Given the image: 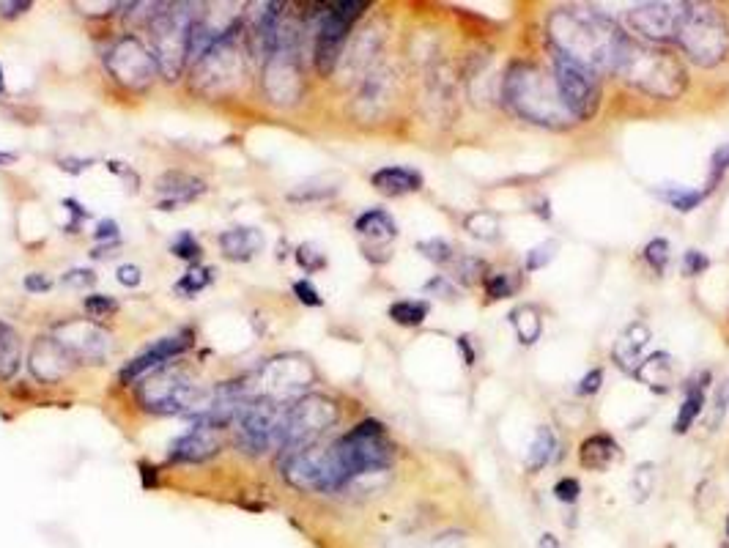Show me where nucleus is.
<instances>
[{"label":"nucleus","mask_w":729,"mask_h":548,"mask_svg":"<svg viewBox=\"0 0 729 548\" xmlns=\"http://www.w3.org/2000/svg\"><path fill=\"white\" fill-rule=\"evenodd\" d=\"M549 39L554 53L587 66L595 74H614L625 33L617 22L592 6H560L549 17Z\"/></svg>","instance_id":"nucleus-1"},{"label":"nucleus","mask_w":729,"mask_h":548,"mask_svg":"<svg viewBox=\"0 0 729 548\" xmlns=\"http://www.w3.org/2000/svg\"><path fill=\"white\" fill-rule=\"evenodd\" d=\"M502 96L518 116L546 129H568L576 124L573 113L562 102L554 77L535 64H513L505 74Z\"/></svg>","instance_id":"nucleus-2"},{"label":"nucleus","mask_w":729,"mask_h":548,"mask_svg":"<svg viewBox=\"0 0 729 548\" xmlns=\"http://www.w3.org/2000/svg\"><path fill=\"white\" fill-rule=\"evenodd\" d=\"M614 74H620L636 91L656 99H677L688 83L686 69L669 50H661L656 44H639L631 36H625L617 53Z\"/></svg>","instance_id":"nucleus-3"},{"label":"nucleus","mask_w":729,"mask_h":548,"mask_svg":"<svg viewBox=\"0 0 729 548\" xmlns=\"http://www.w3.org/2000/svg\"><path fill=\"white\" fill-rule=\"evenodd\" d=\"M672 44L697 66H719L729 58V25L708 3H683Z\"/></svg>","instance_id":"nucleus-4"},{"label":"nucleus","mask_w":729,"mask_h":548,"mask_svg":"<svg viewBox=\"0 0 729 548\" xmlns=\"http://www.w3.org/2000/svg\"><path fill=\"white\" fill-rule=\"evenodd\" d=\"M192 9V3H157V11H151V55L168 80L179 77L181 66L190 55V31L198 17V11Z\"/></svg>","instance_id":"nucleus-5"},{"label":"nucleus","mask_w":729,"mask_h":548,"mask_svg":"<svg viewBox=\"0 0 729 548\" xmlns=\"http://www.w3.org/2000/svg\"><path fill=\"white\" fill-rule=\"evenodd\" d=\"M140 398L146 403V409L162 411V414H184V417H192L198 422L212 406L214 392L195 384L184 370L159 368L143 384Z\"/></svg>","instance_id":"nucleus-6"},{"label":"nucleus","mask_w":729,"mask_h":548,"mask_svg":"<svg viewBox=\"0 0 729 548\" xmlns=\"http://www.w3.org/2000/svg\"><path fill=\"white\" fill-rule=\"evenodd\" d=\"M280 469H283V477L288 483L302 488V491L335 494V491L349 485V475H346V469L335 453V444H329V447L310 444V447H302L294 453H283Z\"/></svg>","instance_id":"nucleus-7"},{"label":"nucleus","mask_w":729,"mask_h":548,"mask_svg":"<svg viewBox=\"0 0 729 548\" xmlns=\"http://www.w3.org/2000/svg\"><path fill=\"white\" fill-rule=\"evenodd\" d=\"M335 453H338L351 485L360 477L384 472L390 466L392 442L387 439V431H384L381 422L365 420L335 442Z\"/></svg>","instance_id":"nucleus-8"},{"label":"nucleus","mask_w":729,"mask_h":548,"mask_svg":"<svg viewBox=\"0 0 729 548\" xmlns=\"http://www.w3.org/2000/svg\"><path fill=\"white\" fill-rule=\"evenodd\" d=\"M288 409L291 403H277L269 398H253L247 403L236 420V442L242 444L247 453H269L286 442L288 431Z\"/></svg>","instance_id":"nucleus-9"},{"label":"nucleus","mask_w":729,"mask_h":548,"mask_svg":"<svg viewBox=\"0 0 729 548\" xmlns=\"http://www.w3.org/2000/svg\"><path fill=\"white\" fill-rule=\"evenodd\" d=\"M368 9L365 0H343L329 3L327 11H321L316 28V69L321 74H332L338 66L343 47L349 42L354 22L360 20L362 11Z\"/></svg>","instance_id":"nucleus-10"},{"label":"nucleus","mask_w":729,"mask_h":548,"mask_svg":"<svg viewBox=\"0 0 729 548\" xmlns=\"http://www.w3.org/2000/svg\"><path fill=\"white\" fill-rule=\"evenodd\" d=\"M554 83L576 121H590L595 116V110L601 105V83L592 69L554 53Z\"/></svg>","instance_id":"nucleus-11"},{"label":"nucleus","mask_w":729,"mask_h":548,"mask_svg":"<svg viewBox=\"0 0 729 548\" xmlns=\"http://www.w3.org/2000/svg\"><path fill=\"white\" fill-rule=\"evenodd\" d=\"M338 422V406L324 395H305L288 409V431L283 453H294L310 444H318V436L327 433Z\"/></svg>","instance_id":"nucleus-12"},{"label":"nucleus","mask_w":729,"mask_h":548,"mask_svg":"<svg viewBox=\"0 0 729 548\" xmlns=\"http://www.w3.org/2000/svg\"><path fill=\"white\" fill-rule=\"evenodd\" d=\"M236 33H239V25L231 28L225 36H220L195 61V80L203 91L222 94V91H231L233 85L242 80V53H239Z\"/></svg>","instance_id":"nucleus-13"},{"label":"nucleus","mask_w":729,"mask_h":548,"mask_svg":"<svg viewBox=\"0 0 729 548\" xmlns=\"http://www.w3.org/2000/svg\"><path fill=\"white\" fill-rule=\"evenodd\" d=\"M680 11H683V3H675V0H650V3H639L634 9H628L625 22L636 36H642V42L666 44L675 42Z\"/></svg>","instance_id":"nucleus-14"},{"label":"nucleus","mask_w":729,"mask_h":548,"mask_svg":"<svg viewBox=\"0 0 729 548\" xmlns=\"http://www.w3.org/2000/svg\"><path fill=\"white\" fill-rule=\"evenodd\" d=\"M105 64L118 83L127 85V88H146L154 80V72L159 69L151 50H146L143 42L135 39V36H124L121 42L113 44Z\"/></svg>","instance_id":"nucleus-15"},{"label":"nucleus","mask_w":729,"mask_h":548,"mask_svg":"<svg viewBox=\"0 0 729 548\" xmlns=\"http://www.w3.org/2000/svg\"><path fill=\"white\" fill-rule=\"evenodd\" d=\"M313 381V370L307 365L305 359L299 357H283L275 359L269 368L264 370V392L261 398H269V401L277 403H288L296 395H302L305 387Z\"/></svg>","instance_id":"nucleus-16"},{"label":"nucleus","mask_w":729,"mask_h":548,"mask_svg":"<svg viewBox=\"0 0 729 548\" xmlns=\"http://www.w3.org/2000/svg\"><path fill=\"white\" fill-rule=\"evenodd\" d=\"M266 94L272 96L275 102H296L302 94V74H299V58L296 50H277L269 61H266V74H264Z\"/></svg>","instance_id":"nucleus-17"},{"label":"nucleus","mask_w":729,"mask_h":548,"mask_svg":"<svg viewBox=\"0 0 729 548\" xmlns=\"http://www.w3.org/2000/svg\"><path fill=\"white\" fill-rule=\"evenodd\" d=\"M58 343L69 351L72 359H102L110 348V338L88 321H72L58 329Z\"/></svg>","instance_id":"nucleus-18"},{"label":"nucleus","mask_w":729,"mask_h":548,"mask_svg":"<svg viewBox=\"0 0 729 548\" xmlns=\"http://www.w3.org/2000/svg\"><path fill=\"white\" fill-rule=\"evenodd\" d=\"M190 346H192L190 332H181V335H173V338L159 340V343H154L148 351H143L140 357L132 359L127 368L121 370V381H135L140 379V376H146L148 370L165 368L168 359L179 357L181 351H187Z\"/></svg>","instance_id":"nucleus-19"},{"label":"nucleus","mask_w":729,"mask_h":548,"mask_svg":"<svg viewBox=\"0 0 729 548\" xmlns=\"http://www.w3.org/2000/svg\"><path fill=\"white\" fill-rule=\"evenodd\" d=\"M217 453H220L217 436L212 428H201V425L170 444V461H179V464H201Z\"/></svg>","instance_id":"nucleus-20"},{"label":"nucleus","mask_w":729,"mask_h":548,"mask_svg":"<svg viewBox=\"0 0 729 548\" xmlns=\"http://www.w3.org/2000/svg\"><path fill=\"white\" fill-rule=\"evenodd\" d=\"M69 368H72V357L55 338H42L33 346L31 370L36 379L58 381L69 373Z\"/></svg>","instance_id":"nucleus-21"},{"label":"nucleus","mask_w":729,"mask_h":548,"mask_svg":"<svg viewBox=\"0 0 729 548\" xmlns=\"http://www.w3.org/2000/svg\"><path fill=\"white\" fill-rule=\"evenodd\" d=\"M392 102V72L390 69H373L362 80V91L357 96V107L368 118L381 116Z\"/></svg>","instance_id":"nucleus-22"},{"label":"nucleus","mask_w":729,"mask_h":548,"mask_svg":"<svg viewBox=\"0 0 729 548\" xmlns=\"http://www.w3.org/2000/svg\"><path fill=\"white\" fill-rule=\"evenodd\" d=\"M650 343V327L642 321H634L620 332V338L614 343V362L625 370V373H636L639 368V354L642 348Z\"/></svg>","instance_id":"nucleus-23"},{"label":"nucleus","mask_w":729,"mask_h":548,"mask_svg":"<svg viewBox=\"0 0 729 548\" xmlns=\"http://www.w3.org/2000/svg\"><path fill=\"white\" fill-rule=\"evenodd\" d=\"M636 376H639V381L645 384L647 390L658 392V395H661V392H669L677 379L675 359L669 357V354H664V351H656V354H650L645 362H639Z\"/></svg>","instance_id":"nucleus-24"},{"label":"nucleus","mask_w":729,"mask_h":548,"mask_svg":"<svg viewBox=\"0 0 729 548\" xmlns=\"http://www.w3.org/2000/svg\"><path fill=\"white\" fill-rule=\"evenodd\" d=\"M373 187L390 198L398 195H409L423 187V176L412 168H403V165H392V168H381L373 173Z\"/></svg>","instance_id":"nucleus-25"},{"label":"nucleus","mask_w":729,"mask_h":548,"mask_svg":"<svg viewBox=\"0 0 729 548\" xmlns=\"http://www.w3.org/2000/svg\"><path fill=\"white\" fill-rule=\"evenodd\" d=\"M159 195H165L168 201L162 203V209H170V206H179V203H190L195 201L198 195L206 192V184L195 176H187V173H168L162 176L157 184Z\"/></svg>","instance_id":"nucleus-26"},{"label":"nucleus","mask_w":729,"mask_h":548,"mask_svg":"<svg viewBox=\"0 0 729 548\" xmlns=\"http://www.w3.org/2000/svg\"><path fill=\"white\" fill-rule=\"evenodd\" d=\"M222 253L231 261H250L264 247V233L258 228H231L220 236Z\"/></svg>","instance_id":"nucleus-27"},{"label":"nucleus","mask_w":729,"mask_h":548,"mask_svg":"<svg viewBox=\"0 0 729 548\" xmlns=\"http://www.w3.org/2000/svg\"><path fill=\"white\" fill-rule=\"evenodd\" d=\"M620 455L612 436H590L579 450V464L587 472H606L614 464V458Z\"/></svg>","instance_id":"nucleus-28"},{"label":"nucleus","mask_w":729,"mask_h":548,"mask_svg":"<svg viewBox=\"0 0 729 548\" xmlns=\"http://www.w3.org/2000/svg\"><path fill=\"white\" fill-rule=\"evenodd\" d=\"M354 228H357L360 236L370 239V242H392L398 236V225H395V220L384 209L365 211Z\"/></svg>","instance_id":"nucleus-29"},{"label":"nucleus","mask_w":729,"mask_h":548,"mask_svg":"<svg viewBox=\"0 0 729 548\" xmlns=\"http://www.w3.org/2000/svg\"><path fill=\"white\" fill-rule=\"evenodd\" d=\"M22 362V343L17 329L0 321V379H11Z\"/></svg>","instance_id":"nucleus-30"},{"label":"nucleus","mask_w":729,"mask_h":548,"mask_svg":"<svg viewBox=\"0 0 729 548\" xmlns=\"http://www.w3.org/2000/svg\"><path fill=\"white\" fill-rule=\"evenodd\" d=\"M710 379V373H702L699 379H694L691 384H688V395H686V401H683V406H680V411H677V420H675V433H686L691 425H694V420L699 417V411H702V406H705V392H702V381H708Z\"/></svg>","instance_id":"nucleus-31"},{"label":"nucleus","mask_w":729,"mask_h":548,"mask_svg":"<svg viewBox=\"0 0 729 548\" xmlns=\"http://www.w3.org/2000/svg\"><path fill=\"white\" fill-rule=\"evenodd\" d=\"M510 327L516 329V338L524 346H532V343H538L540 332H543V318L535 307L521 305L510 313Z\"/></svg>","instance_id":"nucleus-32"},{"label":"nucleus","mask_w":729,"mask_h":548,"mask_svg":"<svg viewBox=\"0 0 729 548\" xmlns=\"http://www.w3.org/2000/svg\"><path fill=\"white\" fill-rule=\"evenodd\" d=\"M557 455V436L551 428H538V436L529 447L527 455V469L529 472H540L543 466L551 464V458Z\"/></svg>","instance_id":"nucleus-33"},{"label":"nucleus","mask_w":729,"mask_h":548,"mask_svg":"<svg viewBox=\"0 0 729 548\" xmlns=\"http://www.w3.org/2000/svg\"><path fill=\"white\" fill-rule=\"evenodd\" d=\"M379 44H381V36L373 28H368V31H362L360 36H357V42L351 44V50L346 55V61H349L351 69H357V72H365L370 66V61H373V55L379 53Z\"/></svg>","instance_id":"nucleus-34"},{"label":"nucleus","mask_w":729,"mask_h":548,"mask_svg":"<svg viewBox=\"0 0 729 548\" xmlns=\"http://www.w3.org/2000/svg\"><path fill=\"white\" fill-rule=\"evenodd\" d=\"M428 316V302L423 299H403L390 307V318L401 327H417Z\"/></svg>","instance_id":"nucleus-35"},{"label":"nucleus","mask_w":729,"mask_h":548,"mask_svg":"<svg viewBox=\"0 0 729 548\" xmlns=\"http://www.w3.org/2000/svg\"><path fill=\"white\" fill-rule=\"evenodd\" d=\"M466 231L472 233L480 242H497L499 239V220L491 211H472L464 220Z\"/></svg>","instance_id":"nucleus-36"},{"label":"nucleus","mask_w":729,"mask_h":548,"mask_svg":"<svg viewBox=\"0 0 729 548\" xmlns=\"http://www.w3.org/2000/svg\"><path fill=\"white\" fill-rule=\"evenodd\" d=\"M661 198H664L672 209L677 211H694L699 206V203L705 201V192L702 190H688V187H675V184H669V187H661V190H656Z\"/></svg>","instance_id":"nucleus-37"},{"label":"nucleus","mask_w":729,"mask_h":548,"mask_svg":"<svg viewBox=\"0 0 729 548\" xmlns=\"http://www.w3.org/2000/svg\"><path fill=\"white\" fill-rule=\"evenodd\" d=\"M656 480H658V472H656V464H639L636 466L634 477H631V494H634V502H647L650 494L656 491Z\"/></svg>","instance_id":"nucleus-38"},{"label":"nucleus","mask_w":729,"mask_h":548,"mask_svg":"<svg viewBox=\"0 0 729 548\" xmlns=\"http://www.w3.org/2000/svg\"><path fill=\"white\" fill-rule=\"evenodd\" d=\"M214 280V272L209 269V266H192L190 272L184 274L179 280V285H176V291H179L181 296H195V294H201L203 288H209Z\"/></svg>","instance_id":"nucleus-39"},{"label":"nucleus","mask_w":729,"mask_h":548,"mask_svg":"<svg viewBox=\"0 0 729 548\" xmlns=\"http://www.w3.org/2000/svg\"><path fill=\"white\" fill-rule=\"evenodd\" d=\"M729 170V143L727 146H721L713 151V157H710V176H708V184H705V195H710V192L716 190L721 184V179H724V173Z\"/></svg>","instance_id":"nucleus-40"},{"label":"nucleus","mask_w":729,"mask_h":548,"mask_svg":"<svg viewBox=\"0 0 729 548\" xmlns=\"http://www.w3.org/2000/svg\"><path fill=\"white\" fill-rule=\"evenodd\" d=\"M417 250L428 258V261H434V264L444 266V264H453L455 261V253L450 244L444 242V239H431V242H420L417 244Z\"/></svg>","instance_id":"nucleus-41"},{"label":"nucleus","mask_w":729,"mask_h":548,"mask_svg":"<svg viewBox=\"0 0 729 548\" xmlns=\"http://www.w3.org/2000/svg\"><path fill=\"white\" fill-rule=\"evenodd\" d=\"M453 274L461 280V283L472 285L480 280V274H486V264H483L480 258H469V255H466V258H458V261H455Z\"/></svg>","instance_id":"nucleus-42"},{"label":"nucleus","mask_w":729,"mask_h":548,"mask_svg":"<svg viewBox=\"0 0 729 548\" xmlns=\"http://www.w3.org/2000/svg\"><path fill=\"white\" fill-rule=\"evenodd\" d=\"M642 258L653 266V272L661 274L666 269V264H669V242H666V239H653V242H647V247L642 250Z\"/></svg>","instance_id":"nucleus-43"},{"label":"nucleus","mask_w":729,"mask_h":548,"mask_svg":"<svg viewBox=\"0 0 729 548\" xmlns=\"http://www.w3.org/2000/svg\"><path fill=\"white\" fill-rule=\"evenodd\" d=\"M296 261H299V266H302L305 272H318V269L327 266V258H324V253L318 250L316 244H302V247L296 250Z\"/></svg>","instance_id":"nucleus-44"},{"label":"nucleus","mask_w":729,"mask_h":548,"mask_svg":"<svg viewBox=\"0 0 729 548\" xmlns=\"http://www.w3.org/2000/svg\"><path fill=\"white\" fill-rule=\"evenodd\" d=\"M85 310H88L94 318H105L110 316V313H116L118 302L113 296H102V294L85 296Z\"/></svg>","instance_id":"nucleus-45"},{"label":"nucleus","mask_w":729,"mask_h":548,"mask_svg":"<svg viewBox=\"0 0 729 548\" xmlns=\"http://www.w3.org/2000/svg\"><path fill=\"white\" fill-rule=\"evenodd\" d=\"M554 253H557V242H543V244H538L535 250H529V255H527L529 272H538V269H543V266L549 264L551 258H554Z\"/></svg>","instance_id":"nucleus-46"},{"label":"nucleus","mask_w":729,"mask_h":548,"mask_svg":"<svg viewBox=\"0 0 729 548\" xmlns=\"http://www.w3.org/2000/svg\"><path fill=\"white\" fill-rule=\"evenodd\" d=\"M170 250L179 255V258H184V261H195L201 255V244L195 242V236L190 231H184L176 236V242H173Z\"/></svg>","instance_id":"nucleus-47"},{"label":"nucleus","mask_w":729,"mask_h":548,"mask_svg":"<svg viewBox=\"0 0 729 548\" xmlns=\"http://www.w3.org/2000/svg\"><path fill=\"white\" fill-rule=\"evenodd\" d=\"M729 409V379L721 381L719 392H716V401H713V414H710V431H716L724 420V414Z\"/></svg>","instance_id":"nucleus-48"},{"label":"nucleus","mask_w":729,"mask_h":548,"mask_svg":"<svg viewBox=\"0 0 729 548\" xmlns=\"http://www.w3.org/2000/svg\"><path fill=\"white\" fill-rule=\"evenodd\" d=\"M579 491H582V485L576 477H562L560 483L554 485V496L560 499L562 505H576V499H579Z\"/></svg>","instance_id":"nucleus-49"},{"label":"nucleus","mask_w":729,"mask_h":548,"mask_svg":"<svg viewBox=\"0 0 729 548\" xmlns=\"http://www.w3.org/2000/svg\"><path fill=\"white\" fill-rule=\"evenodd\" d=\"M513 280H510L508 274H494V277H488V283H486V291L491 299H505V296L513 294Z\"/></svg>","instance_id":"nucleus-50"},{"label":"nucleus","mask_w":729,"mask_h":548,"mask_svg":"<svg viewBox=\"0 0 729 548\" xmlns=\"http://www.w3.org/2000/svg\"><path fill=\"white\" fill-rule=\"evenodd\" d=\"M294 294L302 305H310V307L324 305V299H321V294L316 291V285L310 283V280H299V283H294Z\"/></svg>","instance_id":"nucleus-51"},{"label":"nucleus","mask_w":729,"mask_h":548,"mask_svg":"<svg viewBox=\"0 0 729 548\" xmlns=\"http://www.w3.org/2000/svg\"><path fill=\"white\" fill-rule=\"evenodd\" d=\"M708 266H710L708 255H702L699 250H688V253L683 255V272H686L688 277H697V274L705 272Z\"/></svg>","instance_id":"nucleus-52"},{"label":"nucleus","mask_w":729,"mask_h":548,"mask_svg":"<svg viewBox=\"0 0 729 548\" xmlns=\"http://www.w3.org/2000/svg\"><path fill=\"white\" fill-rule=\"evenodd\" d=\"M96 277L91 269H72L69 274H64V285H72V288H85V285H94Z\"/></svg>","instance_id":"nucleus-53"},{"label":"nucleus","mask_w":729,"mask_h":548,"mask_svg":"<svg viewBox=\"0 0 729 548\" xmlns=\"http://www.w3.org/2000/svg\"><path fill=\"white\" fill-rule=\"evenodd\" d=\"M601 381H603V370H590V373L579 381L576 392H579V395H595V392L601 390Z\"/></svg>","instance_id":"nucleus-54"},{"label":"nucleus","mask_w":729,"mask_h":548,"mask_svg":"<svg viewBox=\"0 0 729 548\" xmlns=\"http://www.w3.org/2000/svg\"><path fill=\"white\" fill-rule=\"evenodd\" d=\"M25 288H28L31 294H42V291H50V288H53V280H50L47 274L33 272L25 277Z\"/></svg>","instance_id":"nucleus-55"},{"label":"nucleus","mask_w":729,"mask_h":548,"mask_svg":"<svg viewBox=\"0 0 729 548\" xmlns=\"http://www.w3.org/2000/svg\"><path fill=\"white\" fill-rule=\"evenodd\" d=\"M140 280H143V274H140L138 266H121L118 269V283L121 285H129V288H135V285H140Z\"/></svg>","instance_id":"nucleus-56"},{"label":"nucleus","mask_w":729,"mask_h":548,"mask_svg":"<svg viewBox=\"0 0 729 548\" xmlns=\"http://www.w3.org/2000/svg\"><path fill=\"white\" fill-rule=\"evenodd\" d=\"M31 9V0H22V3H0V14L3 17H17L22 11Z\"/></svg>","instance_id":"nucleus-57"},{"label":"nucleus","mask_w":729,"mask_h":548,"mask_svg":"<svg viewBox=\"0 0 729 548\" xmlns=\"http://www.w3.org/2000/svg\"><path fill=\"white\" fill-rule=\"evenodd\" d=\"M118 236V225L113 220L99 222V231H96V239H116Z\"/></svg>","instance_id":"nucleus-58"},{"label":"nucleus","mask_w":729,"mask_h":548,"mask_svg":"<svg viewBox=\"0 0 729 548\" xmlns=\"http://www.w3.org/2000/svg\"><path fill=\"white\" fill-rule=\"evenodd\" d=\"M538 548H565L562 546V540L557 535H551V532H543L538 538Z\"/></svg>","instance_id":"nucleus-59"},{"label":"nucleus","mask_w":729,"mask_h":548,"mask_svg":"<svg viewBox=\"0 0 729 548\" xmlns=\"http://www.w3.org/2000/svg\"><path fill=\"white\" fill-rule=\"evenodd\" d=\"M458 346H461V351H464L466 365H472V362H475V351H472V346H469V338H458Z\"/></svg>","instance_id":"nucleus-60"},{"label":"nucleus","mask_w":729,"mask_h":548,"mask_svg":"<svg viewBox=\"0 0 729 548\" xmlns=\"http://www.w3.org/2000/svg\"><path fill=\"white\" fill-rule=\"evenodd\" d=\"M17 162V154H9V151H0V168H9Z\"/></svg>","instance_id":"nucleus-61"},{"label":"nucleus","mask_w":729,"mask_h":548,"mask_svg":"<svg viewBox=\"0 0 729 548\" xmlns=\"http://www.w3.org/2000/svg\"><path fill=\"white\" fill-rule=\"evenodd\" d=\"M0 91H3V69H0Z\"/></svg>","instance_id":"nucleus-62"},{"label":"nucleus","mask_w":729,"mask_h":548,"mask_svg":"<svg viewBox=\"0 0 729 548\" xmlns=\"http://www.w3.org/2000/svg\"><path fill=\"white\" fill-rule=\"evenodd\" d=\"M724 527H727V538H729V516H727V524H724Z\"/></svg>","instance_id":"nucleus-63"},{"label":"nucleus","mask_w":729,"mask_h":548,"mask_svg":"<svg viewBox=\"0 0 729 548\" xmlns=\"http://www.w3.org/2000/svg\"><path fill=\"white\" fill-rule=\"evenodd\" d=\"M724 548H729V543H727V546H724Z\"/></svg>","instance_id":"nucleus-64"}]
</instances>
